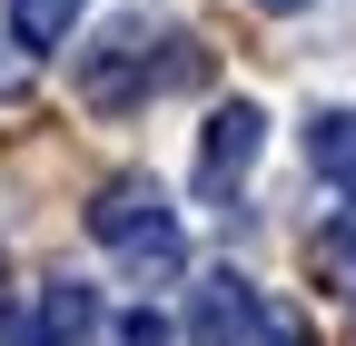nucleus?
I'll return each mask as SVG.
<instances>
[{"instance_id": "nucleus-7", "label": "nucleus", "mask_w": 356, "mask_h": 346, "mask_svg": "<svg viewBox=\"0 0 356 346\" xmlns=\"http://www.w3.org/2000/svg\"><path fill=\"white\" fill-rule=\"evenodd\" d=\"M248 346H317V327H307V317H257Z\"/></svg>"}, {"instance_id": "nucleus-11", "label": "nucleus", "mask_w": 356, "mask_h": 346, "mask_svg": "<svg viewBox=\"0 0 356 346\" xmlns=\"http://www.w3.org/2000/svg\"><path fill=\"white\" fill-rule=\"evenodd\" d=\"M257 10H287V20H297V10H317V0H257Z\"/></svg>"}, {"instance_id": "nucleus-5", "label": "nucleus", "mask_w": 356, "mask_h": 346, "mask_svg": "<svg viewBox=\"0 0 356 346\" xmlns=\"http://www.w3.org/2000/svg\"><path fill=\"white\" fill-rule=\"evenodd\" d=\"M307 168L317 179H356V109H317L307 119Z\"/></svg>"}, {"instance_id": "nucleus-3", "label": "nucleus", "mask_w": 356, "mask_h": 346, "mask_svg": "<svg viewBox=\"0 0 356 346\" xmlns=\"http://www.w3.org/2000/svg\"><path fill=\"white\" fill-rule=\"evenodd\" d=\"M248 327H257V287L238 277V267H208L198 287H188V346H248Z\"/></svg>"}, {"instance_id": "nucleus-6", "label": "nucleus", "mask_w": 356, "mask_h": 346, "mask_svg": "<svg viewBox=\"0 0 356 346\" xmlns=\"http://www.w3.org/2000/svg\"><path fill=\"white\" fill-rule=\"evenodd\" d=\"M79 30V0H10V40L20 50H60Z\"/></svg>"}, {"instance_id": "nucleus-4", "label": "nucleus", "mask_w": 356, "mask_h": 346, "mask_svg": "<svg viewBox=\"0 0 356 346\" xmlns=\"http://www.w3.org/2000/svg\"><path fill=\"white\" fill-rule=\"evenodd\" d=\"M30 327H40V346H79L89 327H99V297L70 287V277H50V287L30 297Z\"/></svg>"}, {"instance_id": "nucleus-8", "label": "nucleus", "mask_w": 356, "mask_h": 346, "mask_svg": "<svg viewBox=\"0 0 356 346\" xmlns=\"http://www.w3.org/2000/svg\"><path fill=\"white\" fill-rule=\"evenodd\" d=\"M119 346H178V336H168V317H149V307H129V317H119Z\"/></svg>"}, {"instance_id": "nucleus-9", "label": "nucleus", "mask_w": 356, "mask_h": 346, "mask_svg": "<svg viewBox=\"0 0 356 346\" xmlns=\"http://www.w3.org/2000/svg\"><path fill=\"white\" fill-rule=\"evenodd\" d=\"M327 257H337V267H356V198L327 218Z\"/></svg>"}, {"instance_id": "nucleus-2", "label": "nucleus", "mask_w": 356, "mask_h": 346, "mask_svg": "<svg viewBox=\"0 0 356 346\" xmlns=\"http://www.w3.org/2000/svg\"><path fill=\"white\" fill-rule=\"evenodd\" d=\"M257 149H267V109H257V99H218L208 129H198V168H188V188H198L208 208H228V198L248 188Z\"/></svg>"}, {"instance_id": "nucleus-10", "label": "nucleus", "mask_w": 356, "mask_h": 346, "mask_svg": "<svg viewBox=\"0 0 356 346\" xmlns=\"http://www.w3.org/2000/svg\"><path fill=\"white\" fill-rule=\"evenodd\" d=\"M30 90V50H20V40H0V99H20Z\"/></svg>"}, {"instance_id": "nucleus-1", "label": "nucleus", "mask_w": 356, "mask_h": 346, "mask_svg": "<svg viewBox=\"0 0 356 346\" xmlns=\"http://www.w3.org/2000/svg\"><path fill=\"white\" fill-rule=\"evenodd\" d=\"M89 238H99L119 267H129V287H168L178 267H188V238H178V208L159 198V179H109L99 198H89Z\"/></svg>"}]
</instances>
